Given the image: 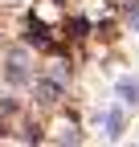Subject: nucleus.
I'll list each match as a JSON object with an SVG mask.
<instances>
[{
  "label": "nucleus",
  "instance_id": "obj_1",
  "mask_svg": "<svg viewBox=\"0 0 139 147\" xmlns=\"http://www.w3.org/2000/svg\"><path fill=\"white\" fill-rule=\"evenodd\" d=\"M37 98L41 102H61V78H37Z\"/></svg>",
  "mask_w": 139,
  "mask_h": 147
},
{
  "label": "nucleus",
  "instance_id": "obj_3",
  "mask_svg": "<svg viewBox=\"0 0 139 147\" xmlns=\"http://www.w3.org/2000/svg\"><path fill=\"white\" fill-rule=\"evenodd\" d=\"M102 123H107V135L119 139V131H123V110H107V115H102Z\"/></svg>",
  "mask_w": 139,
  "mask_h": 147
},
{
  "label": "nucleus",
  "instance_id": "obj_2",
  "mask_svg": "<svg viewBox=\"0 0 139 147\" xmlns=\"http://www.w3.org/2000/svg\"><path fill=\"white\" fill-rule=\"evenodd\" d=\"M119 98H123V106H135L139 102V78H119Z\"/></svg>",
  "mask_w": 139,
  "mask_h": 147
}]
</instances>
